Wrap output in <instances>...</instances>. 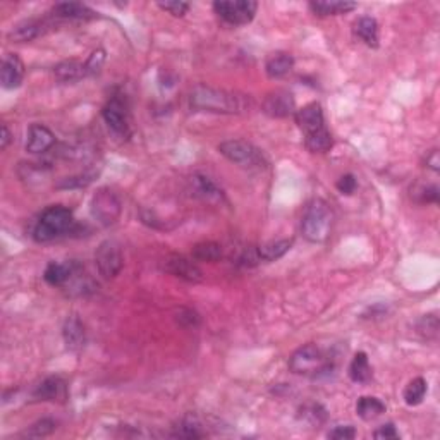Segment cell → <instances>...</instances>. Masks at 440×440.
Instances as JSON below:
<instances>
[{"label":"cell","mask_w":440,"mask_h":440,"mask_svg":"<svg viewBox=\"0 0 440 440\" xmlns=\"http://www.w3.org/2000/svg\"><path fill=\"white\" fill-rule=\"evenodd\" d=\"M189 105L194 110L213 114H246L255 107L246 95L236 91L213 88V86L198 85L189 93Z\"/></svg>","instance_id":"1"},{"label":"cell","mask_w":440,"mask_h":440,"mask_svg":"<svg viewBox=\"0 0 440 440\" xmlns=\"http://www.w3.org/2000/svg\"><path fill=\"white\" fill-rule=\"evenodd\" d=\"M296 124L304 134V146L313 153H325L332 148L331 131L325 126L323 109L319 102L304 105L303 109L296 110L295 114Z\"/></svg>","instance_id":"2"},{"label":"cell","mask_w":440,"mask_h":440,"mask_svg":"<svg viewBox=\"0 0 440 440\" xmlns=\"http://www.w3.org/2000/svg\"><path fill=\"white\" fill-rule=\"evenodd\" d=\"M332 222H334V212L331 205L322 198H316V200H311L304 210L301 232L304 239L310 243H323L331 236Z\"/></svg>","instance_id":"3"},{"label":"cell","mask_w":440,"mask_h":440,"mask_svg":"<svg viewBox=\"0 0 440 440\" xmlns=\"http://www.w3.org/2000/svg\"><path fill=\"white\" fill-rule=\"evenodd\" d=\"M76 227V220H74L73 210L62 205H52L37 220V225L33 229V237L38 243H47L52 241L55 237H61L64 234L71 232Z\"/></svg>","instance_id":"4"},{"label":"cell","mask_w":440,"mask_h":440,"mask_svg":"<svg viewBox=\"0 0 440 440\" xmlns=\"http://www.w3.org/2000/svg\"><path fill=\"white\" fill-rule=\"evenodd\" d=\"M332 368L334 364H332L331 358L316 344H304L289 358V370L296 375L316 376L327 374Z\"/></svg>","instance_id":"5"},{"label":"cell","mask_w":440,"mask_h":440,"mask_svg":"<svg viewBox=\"0 0 440 440\" xmlns=\"http://www.w3.org/2000/svg\"><path fill=\"white\" fill-rule=\"evenodd\" d=\"M219 153L232 164L248 170H263L268 165L267 157L258 146L244 140L222 141L219 145Z\"/></svg>","instance_id":"6"},{"label":"cell","mask_w":440,"mask_h":440,"mask_svg":"<svg viewBox=\"0 0 440 440\" xmlns=\"http://www.w3.org/2000/svg\"><path fill=\"white\" fill-rule=\"evenodd\" d=\"M213 11L227 25L244 26L255 19L258 4L253 0H219L213 2Z\"/></svg>","instance_id":"7"},{"label":"cell","mask_w":440,"mask_h":440,"mask_svg":"<svg viewBox=\"0 0 440 440\" xmlns=\"http://www.w3.org/2000/svg\"><path fill=\"white\" fill-rule=\"evenodd\" d=\"M90 212L91 217L102 225H112L116 224L121 217L122 205L121 200L116 193L110 188H100L97 193L93 194L90 203Z\"/></svg>","instance_id":"8"},{"label":"cell","mask_w":440,"mask_h":440,"mask_svg":"<svg viewBox=\"0 0 440 440\" xmlns=\"http://www.w3.org/2000/svg\"><path fill=\"white\" fill-rule=\"evenodd\" d=\"M95 263H97L98 272L104 279H114L119 275V272L124 267V258H122V251L119 243L112 239H105L100 243L95 253Z\"/></svg>","instance_id":"9"},{"label":"cell","mask_w":440,"mask_h":440,"mask_svg":"<svg viewBox=\"0 0 440 440\" xmlns=\"http://www.w3.org/2000/svg\"><path fill=\"white\" fill-rule=\"evenodd\" d=\"M102 117H104L105 124L116 134H128L129 133V116H128V105L121 95H114L109 98V102L102 109Z\"/></svg>","instance_id":"10"},{"label":"cell","mask_w":440,"mask_h":440,"mask_svg":"<svg viewBox=\"0 0 440 440\" xmlns=\"http://www.w3.org/2000/svg\"><path fill=\"white\" fill-rule=\"evenodd\" d=\"M261 109L268 117L273 119H284L296 114V104L295 97L291 91L287 90H273L265 97Z\"/></svg>","instance_id":"11"},{"label":"cell","mask_w":440,"mask_h":440,"mask_svg":"<svg viewBox=\"0 0 440 440\" xmlns=\"http://www.w3.org/2000/svg\"><path fill=\"white\" fill-rule=\"evenodd\" d=\"M189 189H191L194 198L205 201V203H222L225 200L224 191L215 184V181L210 179L205 174H193L189 179Z\"/></svg>","instance_id":"12"},{"label":"cell","mask_w":440,"mask_h":440,"mask_svg":"<svg viewBox=\"0 0 440 440\" xmlns=\"http://www.w3.org/2000/svg\"><path fill=\"white\" fill-rule=\"evenodd\" d=\"M164 270L172 273L174 277H179L188 283H201L203 280V272L194 263L193 260H188L186 256L170 255L164 263Z\"/></svg>","instance_id":"13"},{"label":"cell","mask_w":440,"mask_h":440,"mask_svg":"<svg viewBox=\"0 0 440 440\" xmlns=\"http://www.w3.org/2000/svg\"><path fill=\"white\" fill-rule=\"evenodd\" d=\"M23 79H25V64L19 59V55L7 54L2 61V67H0V83L6 90H14L21 86Z\"/></svg>","instance_id":"14"},{"label":"cell","mask_w":440,"mask_h":440,"mask_svg":"<svg viewBox=\"0 0 440 440\" xmlns=\"http://www.w3.org/2000/svg\"><path fill=\"white\" fill-rule=\"evenodd\" d=\"M55 145V134L47 126L31 124L26 134V152L45 153Z\"/></svg>","instance_id":"15"},{"label":"cell","mask_w":440,"mask_h":440,"mask_svg":"<svg viewBox=\"0 0 440 440\" xmlns=\"http://www.w3.org/2000/svg\"><path fill=\"white\" fill-rule=\"evenodd\" d=\"M67 398V387L66 382L61 376H49V379L43 380L40 386L33 391V399L35 401H64Z\"/></svg>","instance_id":"16"},{"label":"cell","mask_w":440,"mask_h":440,"mask_svg":"<svg viewBox=\"0 0 440 440\" xmlns=\"http://www.w3.org/2000/svg\"><path fill=\"white\" fill-rule=\"evenodd\" d=\"M62 337H64L66 347L69 351H79L86 344V332L83 327L81 320L76 315H71L66 320L64 328H62Z\"/></svg>","instance_id":"17"},{"label":"cell","mask_w":440,"mask_h":440,"mask_svg":"<svg viewBox=\"0 0 440 440\" xmlns=\"http://www.w3.org/2000/svg\"><path fill=\"white\" fill-rule=\"evenodd\" d=\"M47 28H49V25H47L45 21H40V19H28V21L19 23V25H16L13 30H11L9 38L18 43L33 42V40H37L38 37H42V35L45 33Z\"/></svg>","instance_id":"18"},{"label":"cell","mask_w":440,"mask_h":440,"mask_svg":"<svg viewBox=\"0 0 440 440\" xmlns=\"http://www.w3.org/2000/svg\"><path fill=\"white\" fill-rule=\"evenodd\" d=\"M78 270L79 267L74 261H69V263H55V261H50L47 265L45 272H43V279L50 285H66L76 275Z\"/></svg>","instance_id":"19"},{"label":"cell","mask_w":440,"mask_h":440,"mask_svg":"<svg viewBox=\"0 0 440 440\" xmlns=\"http://www.w3.org/2000/svg\"><path fill=\"white\" fill-rule=\"evenodd\" d=\"M54 16L57 18H64V19H97L100 18L97 11H93L91 7L86 6V4L81 2H59L55 4L52 9Z\"/></svg>","instance_id":"20"},{"label":"cell","mask_w":440,"mask_h":440,"mask_svg":"<svg viewBox=\"0 0 440 440\" xmlns=\"http://www.w3.org/2000/svg\"><path fill=\"white\" fill-rule=\"evenodd\" d=\"M295 67V57L287 52H273L265 61V73L270 79L287 76Z\"/></svg>","instance_id":"21"},{"label":"cell","mask_w":440,"mask_h":440,"mask_svg":"<svg viewBox=\"0 0 440 440\" xmlns=\"http://www.w3.org/2000/svg\"><path fill=\"white\" fill-rule=\"evenodd\" d=\"M308 7L311 9L313 14L316 16H340V14H347L351 11L358 9V4L356 2H346V0H316V2H310Z\"/></svg>","instance_id":"22"},{"label":"cell","mask_w":440,"mask_h":440,"mask_svg":"<svg viewBox=\"0 0 440 440\" xmlns=\"http://www.w3.org/2000/svg\"><path fill=\"white\" fill-rule=\"evenodd\" d=\"M355 35L358 37L364 45L371 47V49H376L379 47V23H376L375 18L371 16H363L359 18L358 21L355 23V28H352Z\"/></svg>","instance_id":"23"},{"label":"cell","mask_w":440,"mask_h":440,"mask_svg":"<svg viewBox=\"0 0 440 440\" xmlns=\"http://www.w3.org/2000/svg\"><path fill=\"white\" fill-rule=\"evenodd\" d=\"M54 76L61 83H74L83 78H88V71H86L85 62L64 61L54 67Z\"/></svg>","instance_id":"24"},{"label":"cell","mask_w":440,"mask_h":440,"mask_svg":"<svg viewBox=\"0 0 440 440\" xmlns=\"http://www.w3.org/2000/svg\"><path fill=\"white\" fill-rule=\"evenodd\" d=\"M350 376L352 382L356 383H368L374 379V370H371L367 352H356L350 364Z\"/></svg>","instance_id":"25"},{"label":"cell","mask_w":440,"mask_h":440,"mask_svg":"<svg viewBox=\"0 0 440 440\" xmlns=\"http://www.w3.org/2000/svg\"><path fill=\"white\" fill-rule=\"evenodd\" d=\"M386 404L380 401L379 398H374V396H363L356 403V413L364 422H371V420L379 418L380 415L386 413Z\"/></svg>","instance_id":"26"},{"label":"cell","mask_w":440,"mask_h":440,"mask_svg":"<svg viewBox=\"0 0 440 440\" xmlns=\"http://www.w3.org/2000/svg\"><path fill=\"white\" fill-rule=\"evenodd\" d=\"M292 244H295V239L270 241V243H265L256 248V253H258L260 261H275L283 258L285 253L292 248Z\"/></svg>","instance_id":"27"},{"label":"cell","mask_w":440,"mask_h":440,"mask_svg":"<svg viewBox=\"0 0 440 440\" xmlns=\"http://www.w3.org/2000/svg\"><path fill=\"white\" fill-rule=\"evenodd\" d=\"M427 391H428L427 380L423 379V376H416V379L411 380L406 386V388H404L403 392L404 403H406L408 406H418V404H422L423 399H425Z\"/></svg>","instance_id":"28"},{"label":"cell","mask_w":440,"mask_h":440,"mask_svg":"<svg viewBox=\"0 0 440 440\" xmlns=\"http://www.w3.org/2000/svg\"><path fill=\"white\" fill-rule=\"evenodd\" d=\"M327 410L322 406V404H316V403H308L304 406L299 408V415L298 418L307 422L308 425L311 427H320L327 422Z\"/></svg>","instance_id":"29"},{"label":"cell","mask_w":440,"mask_h":440,"mask_svg":"<svg viewBox=\"0 0 440 440\" xmlns=\"http://www.w3.org/2000/svg\"><path fill=\"white\" fill-rule=\"evenodd\" d=\"M191 255L198 261L213 263V261H219L222 258V246L219 243H213V241H203V243L194 244Z\"/></svg>","instance_id":"30"},{"label":"cell","mask_w":440,"mask_h":440,"mask_svg":"<svg viewBox=\"0 0 440 440\" xmlns=\"http://www.w3.org/2000/svg\"><path fill=\"white\" fill-rule=\"evenodd\" d=\"M203 435L205 434L201 432L200 423H198L194 418H191V416L182 418L172 430V437H177V439H201Z\"/></svg>","instance_id":"31"},{"label":"cell","mask_w":440,"mask_h":440,"mask_svg":"<svg viewBox=\"0 0 440 440\" xmlns=\"http://www.w3.org/2000/svg\"><path fill=\"white\" fill-rule=\"evenodd\" d=\"M55 428H57V422L52 418H42L38 422H35L28 430L23 434V437L28 439H42L49 437L50 434H54Z\"/></svg>","instance_id":"32"},{"label":"cell","mask_w":440,"mask_h":440,"mask_svg":"<svg viewBox=\"0 0 440 440\" xmlns=\"http://www.w3.org/2000/svg\"><path fill=\"white\" fill-rule=\"evenodd\" d=\"M95 177H97V172L95 170H86V172L78 174V176H71L62 179L61 182L55 184L57 189H79V188H86V186L93 182Z\"/></svg>","instance_id":"33"},{"label":"cell","mask_w":440,"mask_h":440,"mask_svg":"<svg viewBox=\"0 0 440 440\" xmlns=\"http://www.w3.org/2000/svg\"><path fill=\"white\" fill-rule=\"evenodd\" d=\"M416 331L423 339H437L439 335V319L435 315H425L416 323Z\"/></svg>","instance_id":"34"},{"label":"cell","mask_w":440,"mask_h":440,"mask_svg":"<svg viewBox=\"0 0 440 440\" xmlns=\"http://www.w3.org/2000/svg\"><path fill=\"white\" fill-rule=\"evenodd\" d=\"M411 196L416 198V201L420 203H439L440 191L437 184H430V186H416V188L411 189Z\"/></svg>","instance_id":"35"},{"label":"cell","mask_w":440,"mask_h":440,"mask_svg":"<svg viewBox=\"0 0 440 440\" xmlns=\"http://www.w3.org/2000/svg\"><path fill=\"white\" fill-rule=\"evenodd\" d=\"M158 7L165 13H169L174 18H182L186 16V13L189 11V4L188 2H181V0H170V2H158Z\"/></svg>","instance_id":"36"},{"label":"cell","mask_w":440,"mask_h":440,"mask_svg":"<svg viewBox=\"0 0 440 440\" xmlns=\"http://www.w3.org/2000/svg\"><path fill=\"white\" fill-rule=\"evenodd\" d=\"M176 320L182 327H198L200 325V315L191 308H179L176 311Z\"/></svg>","instance_id":"37"},{"label":"cell","mask_w":440,"mask_h":440,"mask_svg":"<svg viewBox=\"0 0 440 440\" xmlns=\"http://www.w3.org/2000/svg\"><path fill=\"white\" fill-rule=\"evenodd\" d=\"M104 61H105L104 50H95V52L90 55L88 61L85 62L86 71H88V76H95V74L100 73L102 66H104Z\"/></svg>","instance_id":"38"},{"label":"cell","mask_w":440,"mask_h":440,"mask_svg":"<svg viewBox=\"0 0 440 440\" xmlns=\"http://www.w3.org/2000/svg\"><path fill=\"white\" fill-rule=\"evenodd\" d=\"M356 437V430L355 427L351 425H339L335 427L334 430L328 432V439L334 440H352Z\"/></svg>","instance_id":"39"},{"label":"cell","mask_w":440,"mask_h":440,"mask_svg":"<svg viewBox=\"0 0 440 440\" xmlns=\"http://www.w3.org/2000/svg\"><path fill=\"white\" fill-rule=\"evenodd\" d=\"M335 188L343 194H352L356 191V188H358V181H356V177L352 174H346V176H343L337 181Z\"/></svg>","instance_id":"40"},{"label":"cell","mask_w":440,"mask_h":440,"mask_svg":"<svg viewBox=\"0 0 440 440\" xmlns=\"http://www.w3.org/2000/svg\"><path fill=\"white\" fill-rule=\"evenodd\" d=\"M375 439L387 440V439H399V432L396 430V427L392 423H386V425L379 427L374 434Z\"/></svg>","instance_id":"41"},{"label":"cell","mask_w":440,"mask_h":440,"mask_svg":"<svg viewBox=\"0 0 440 440\" xmlns=\"http://www.w3.org/2000/svg\"><path fill=\"white\" fill-rule=\"evenodd\" d=\"M427 165L432 170H434V172H439V170H440V158H439L437 150H434V152H432L430 155L427 157Z\"/></svg>","instance_id":"42"},{"label":"cell","mask_w":440,"mask_h":440,"mask_svg":"<svg viewBox=\"0 0 440 440\" xmlns=\"http://www.w3.org/2000/svg\"><path fill=\"white\" fill-rule=\"evenodd\" d=\"M11 140H13V136H11L9 128H7V124H2V136H0V148L6 150L7 146H9Z\"/></svg>","instance_id":"43"}]
</instances>
